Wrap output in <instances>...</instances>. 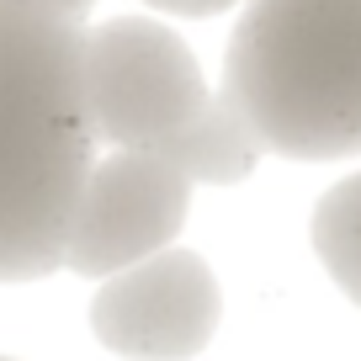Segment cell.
<instances>
[{"label": "cell", "mask_w": 361, "mask_h": 361, "mask_svg": "<svg viewBox=\"0 0 361 361\" xmlns=\"http://www.w3.org/2000/svg\"><path fill=\"white\" fill-rule=\"evenodd\" d=\"M218 282L202 255L159 250L138 266L102 276L90 329L128 361H192L218 329Z\"/></svg>", "instance_id": "obj_5"}, {"label": "cell", "mask_w": 361, "mask_h": 361, "mask_svg": "<svg viewBox=\"0 0 361 361\" xmlns=\"http://www.w3.org/2000/svg\"><path fill=\"white\" fill-rule=\"evenodd\" d=\"M90 165L85 27L32 0H0V282H37L64 266Z\"/></svg>", "instance_id": "obj_1"}, {"label": "cell", "mask_w": 361, "mask_h": 361, "mask_svg": "<svg viewBox=\"0 0 361 361\" xmlns=\"http://www.w3.org/2000/svg\"><path fill=\"white\" fill-rule=\"evenodd\" d=\"M192 202V180L149 149H117L85 170L64 234V266L80 276H117L176 245Z\"/></svg>", "instance_id": "obj_4"}, {"label": "cell", "mask_w": 361, "mask_h": 361, "mask_svg": "<svg viewBox=\"0 0 361 361\" xmlns=\"http://www.w3.org/2000/svg\"><path fill=\"white\" fill-rule=\"evenodd\" d=\"M149 154L165 159L170 170H180L192 186H239L255 170L260 144L250 138L245 117L224 96H207L180 128H170L159 144H149Z\"/></svg>", "instance_id": "obj_6"}, {"label": "cell", "mask_w": 361, "mask_h": 361, "mask_svg": "<svg viewBox=\"0 0 361 361\" xmlns=\"http://www.w3.org/2000/svg\"><path fill=\"white\" fill-rule=\"evenodd\" d=\"M154 11H170V16H218L228 11L234 0H149Z\"/></svg>", "instance_id": "obj_8"}, {"label": "cell", "mask_w": 361, "mask_h": 361, "mask_svg": "<svg viewBox=\"0 0 361 361\" xmlns=\"http://www.w3.org/2000/svg\"><path fill=\"white\" fill-rule=\"evenodd\" d=\"M308 234H314V255L324 260L335 287L350 303H361V170L319 197Z\"/></svg>", "instance_id": "obj_7"}, {"label": "cell", "mask_w": 361, "mask_h": 361, "mask_svg": "<svg viewBox=\"0 0 361 361\" xmlns=\"http://www.w3.org/2000/svg\"><path fill=\"white\" fill-rule=\"evenodd\" d=\"M0 361H11V356H0Z\"/></svg>", "instance_id": "obj_10"}, {"label": "cell", "mask_w": 361, "mask_h": 361, "mask_svg": "<svg viewBox=\"0 0 361 361\" xmlns=\"http://www.w3.org/2000/svg\"><path fill=\"white\" fill-rule=\"evenodd\" d=\"M260 154H361V0H250L224 54V90Z\"/></svg>", "instance_id": "obj_2"}, {"label": "cell", "mask_w": 361, "mask_h": 361, "mask_svg": "<svg viewBox=\"0 0 361 361\" xmlns=\"http://www.w3.org/2000/svg\"><path fill=\"white\" fill-rule=\"evenodd\" d=\"M213 90L192 48L149 16H112L85 32V112L96 144L149 149Z\"/></svg>", "instance_id": "obj_3"}, {"label": "cell", "mask_w": 361, "mask_h": 361, "mask_svg": "<svg viewBox=\"0 0 361 361\" xmlns=\"http://www.w3.org/2000/svg\"><path fill=\"white\" fill-rule=\"evenodd\" d=\"M32 6H43V11L64 16V22H85V11L96 6V0H32Z\"/></svg>", "instance_id": "obj_9"}]
</instances>
